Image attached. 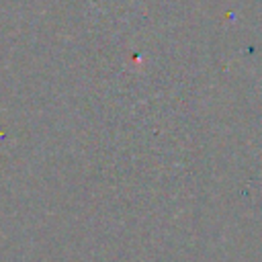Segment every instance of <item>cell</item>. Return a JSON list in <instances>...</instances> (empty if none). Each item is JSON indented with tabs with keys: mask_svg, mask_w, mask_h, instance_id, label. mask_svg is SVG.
I'll list each match as a JSON object with an SVG mask.
<instances>
[{
	"mask_svg": "<svg viewBox=\"0 0 262 262\" xmlns=\"http://www.w3.org/2000/svg\"><path fill=\"white\" fill-rule=\"evenodd\" d=\"M0 139H2V135H0Z\"/></svg>",
	"mask_w": 262,
	"mask_h": 262,
	"instance_id": "6da1fadb",
	"label": "cell"
}]
</instances>
